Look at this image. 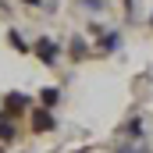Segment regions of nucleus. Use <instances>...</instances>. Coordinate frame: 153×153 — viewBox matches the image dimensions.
Listing matches in <instances>:
<instances>
[{"label":"nucleus","mask_w":153,"mask_h":153,"mask_svg":"<svg viewBox=\"0 0 153 153\" xmlns=\"http://www.w3.org/2000/svg\"><path fill=\"white\" fill-rule=\"evenodd\" d=\"M32 50H36V57L46 64V68H53L57 64V57H61V46H57V39H50V36H43L32 43Z\"/></svg>","instance_id":"1"},{"label":"nucleus","mask_w":153,"mask_h":153,"mask_svg":"<svg viewBox=\"0 0 153 153\" xmlns=\"http://www.w3.org/2000/svg\"><path fill=\"white\" fill-rule=\"evenodd\" d=\"M93 46H96V53H114V50H121V32H100Z\"/></svg>","instance_id":"2"},{"label":"nucleus","mask_w":153,"mask_h":153,"mask_svg":"<svg viewBox=\"0 0 153 153\" xmlns=\"http://www.w3.org/2000/svg\"><path fill=\"white\" fill-rule=\"evenodd\" d=\"M53 128H57V121H53V114H50L46 107L32 114V132H36V135H43V132H53Z\"/></svg>","instance_id":"3"},{"label":"nucleus","mask_w":153,"mask_h":153,"mask_svg":"<svg viewBox=\"0 0 153 153\" xmlns=\"http://www.w3.org/2000/svg\"><path fill=\"white\" fill-rule=\"evenodd\" d=\"M4 107H7V114H22V111L29 107V96H25V93H7Z\"/></svg>","instance_id":"4"},{"label":"nucleus","mask_w":153,"mask_h":153,"mask_svg":"<svg viewBox=\"0 0 153 153\" xmlns=\"http://www.w3.org/2000/svg\"><path fill=\"white\" fill-rule=\"evenodd\" d=\"M57 100H61V89H57V85H46V89L39 93V103H43L46 111H50V107H57Z\"/></svg>","instance_id":"5"},{"label":"nucleus","mask_w":153,"mask_h":153,"mask_svg":"<svg viewBox=\"0 0 153 153\" xmlns=\"http://www.w3.org/2000/svg\"><path fill=\"white\" fill-rule=\"evenodd\" d=\"M68 53H71L75 61H82V57H89V43H85L82 36H75V39H71V46H68Z\"/></svg>","instance_id":"6"},{"label":"nucleus","mask_w":153,"mask_h":153,"mask_svg":"<svg viewBox=\"0 0 153 153\" xmlns=\"http://www.w3.org/2000/svg\"><path fill=\"white\" fill-rule=\"evenodd\" d=\"M0 139H4V143L18 139V128H14V121H11V117H4V114H0Z\"/></svg>","instance_id":"7"},{"label":"nucleus","mask_w":153,"mask_h":153,"mask_svg":"<svg viewBox=\"0 0 153 153\" xmlns=\"http://www.w3.org/2000/svg\"><path fill=\"white\" fill-rule=\"evenodd\" d=\"M7 43H11V46H14L18 53H29V50H32V46L25 43V36H22V32H11V36H7Z\"/></svg>","instance_id":"8"},{"label":"nucleus","mask_w":153,"mask_h":153,"mask_svg":"<svg viewBox=\"0 0 153 153\" xmlns=\"http://www.w3.org/2000/svg\"><path fill=\"white\" fill-rule=\"evenodd\" d=\"M125 135H132V139H139V135H143V121H139V117H132V121L125 125Z\"/></svg>","instance_id":"9"},{"label":"nucleus","mask_w":153,"mask_h":153,"mask_svg":"<svg viewBox=\"0 0 153 153\" xmlns=\"http://www.w3.org/2000/svg\"><path fill=\"white\" fill-rule=\"evenodd\" d=\"M78 4H82L89 14H100V11H103V0H78Z\"/></svg>","instance_id":"10"},{"label":"nucleus","mask_w":153,"mask_h":153,"mask_svg":"<svg viewBox=\"0 0 153 153\" xmlns=\"http://www.w3.org/2000/svg\"><path fill=\"white\" fill-rule=\"evenodd\" d=\"M0 153H4V150H0Z\"/></svg>","instance_id":"11"}]
</instances>
